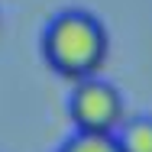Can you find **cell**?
I'll return each instance as SVG.
<instances>
[{"label":"cell","instance_id":"cell-3","mask_svg":"<svg viewBox=\"0 0 152 152\" xmlns=\"http://www.w3.org/2000/svg\"><path fill=\"white\" fill-rule=\"evenodd\" d=\"M120 152H152V117L123 120L113 133Z\"/></svg>","mask_w":152,"mask_h":152},{"label":"cell","instance_id":"cell-4","mask_svg":"<svg viewBox=\"0 0 152 152\" xmlns=\"http://www.w3.org/2000/svg\"><path fill=\"white\" fill-rule=\"evenodd\" d=\"M58 152H120L117 149V139L113 136H104V133H75L61 142Z\"/></svg>","mask_w":152,"mask_h":152},{"label":"cell","instance_id":"cell-2","mask_svg":"<svg viewBox=\"0 0 152 152\" xmlns=\"http://www.w3.org/2000/svg\"><path fill=\"white\" fill-rule=\"evenodd\" d=\"M68 113L78 126V133H104L113 136L123 123V94L117 84L104 81L100 75L75 81V91L68 97Z\"/></svg>","mask_w":152,"mask_h":152},{"label":"cell","instance_id":"cell-1","mask_svg":"<svg viewBox=\"0 0 152 152\" xmlns=\"http://www.w3.org/2000/svg\"><path fill=\"white\" fill-rule=\"evenodd\" d=\"M107 52H110L107 26L88 10H61L49 20L42 32V55L49 68L68 81H84L100 75Z\"/></svg>","mask_w":152,"mask_h":152}]
</instances>
